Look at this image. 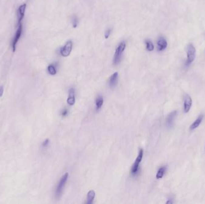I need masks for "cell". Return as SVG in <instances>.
Here are the masks:
<instances>
[{"label": "cell", "mask_w": 205, "mask_h": 204, "mask_svg": "<svg viewBox=\"0 0 205 204\" xmlns=\"http://www.w3.org/2000/svg\"><path fill=\"white\" fill-rule=\"evenodd\" d=\"M203 117H204V115L203 114H200L198 118L193 123V124L190 126V129L191 131H193V130H194L195 129H196L197 128L199 127V126L200 125V123H202L203 119Z\"/></svg>", "instance_id": "cell-13"}, {"label": "cell", "mask_w": 205, "mask_h": 204, "mask_svg": "<svg viewBox=\"0 0 205 204\" xmlns=\"http://www.w3.org/2000/svg\"><path fill=\"white\" fill-rule=\"evenodd\" d=\"M68 177V173L67 172L66 173L61 179L60 181L59 182L57 187H56V192H55V196L56 198H60L63 192V190L64 188L65 187V185L67 182V179Z\"/></svg>", "instance_id": "cell-2"}, {"label": "cell", "mask_w": 205, "mask_h": 204, "mask_svg": "<svg viewBox=\"0 0 205 204\" xmlns=\"http://www.w3.org/2000/svg\"><path fill=\"white\" fill-rule=\"evenodd\" d=\"M67 103L70 105H73L75 103V91L73 88H70L69 90Z\"/></svg>", "instance_id": "cell-11"}, {"label": "cell", "mask_w": 205, "mask_h": 204, "mask_svg": "<svg viewBox=\"0 0 205 204\" xmlns=\"http://www.w3.org/2000/svg\"><path fill=\"white\" fill-rule=\"evenodd\" d=\"M103 102L104 100L103 96L101 95H99L95 101V109L97 111H98L99 110L101 109V107L103 106Z\"/></svg>", "instance_id": "cell-14"}, {"label": "cell", "mask_w": 205, "mask_h": 204, "mask_svg": "<svg viewBox=\"0 0 205 204\" xmlns=\"http://www.w3.org/2000/svg\"><path fill=\"white\" fill-rule=\"evenodd\" d=\"M95 193L93 190H91L90 191H89V192L88 193L87 195V204H92L94 199L95 198Z\"/></svg>", "instance_id": "cell-15"}, {"label": "cell", "mask_w": 205, "mask_h": 204, "mask_svg": "<svg viewBox=\"0 0 205 204\" xmlns=\"http://www.w3.org/2000/svg\"><path fill=\"white\" fill-rule=\"evenodd\" d=\"M49 144V139H46L45 141H44L43 142V143H42V147L43 148L46 147L48 146Z\"/></svg>", "instance_id": "cell-21"}, {"label": "cell", "mask_w": 205, "mask_h": 204, "mask_svg": "<svg viewBox=\"0 0 205 204\" xmlns=\"http://www.w3.org/2000/svg\"><path fill=\"white\" fill-rule=\"evenodd\" d=\"M118 73L117 72H114L111 75L109 81V85L111 88H114L116 86L118 83Z\"/></svg>", "instance_id": "cell-12"}, {"label": "cell", "mask_w": 205, "mask_h": 204, "mask_svg": "<svg viewBox=\"0 0 205 204\" xmlns=\"http://www.w3.org/2000/svg\"><path fill=\"white\" fill-rule=\"evenodd\" d=\"M166 171V166H162L159 168L157 173V175H156V178L157 179H161L163 177L164 175V173Z\"/></svg>", "instance_id": "cell-17"}, {"label": "cell", "mask_w": 205, "mask_h": 204, "mask_svg": "<svg viewBox=\"0 0 205 204\" xmlns=\"http://www.w3.org/2000/svg\"><path fill=\"white\" fill-rule=\"evenodd\" d=\"M3 92H4V87L2 86H0V97H1L3 95Z\"/></svg>", "instance_id": "cell-23"}, {"label": "cell", "mask_w": 205, "mask_h": 204, "mask_svg": "<svg viewBox=\"0 0 205 204\" xmlns=\"http://www.w3.org/2000/svg\"><path fill=\"white\" fill-rule=\"evenodd\" d=\"M22 23H20L18 25V28L16 32L15 35L12 40V51L13 52H15L16 51V45L19 40L21 35H22Z\"/></svg>", "instance_id": "cell-5"}, {"label": "cell", "mask_w": 205, "mask_h": 204, "mask_svg": "<svg viewBox=\"0 0 205 204\" xmlns=\"http://www.w3.org/2000/svg\"><path fill=\"white\" fill-rule=\"evenodd\" d=\"M26 4H24L21 5L18 9V12H17V15H18V25L20 23H22L23 18H24V16H25V10H26Z\"/></svg>", "instance_id": "cell-9"}, {"label": "cell", "mask_w": 205, "mask_h": 204, "mask_svg": "<svg viewBox=\"0 0 205 204\" xmlns=\"http://www.w3.org/2000/svg\"><path fill=\"white\" fill-rule=\"evenodd\" d=\"M167 47V42L166 40V39L161 37H159V39L157 41V50L159 52H161L164 50Z\"/></svg>", "instance_id": "cell-10"}, {"label": "cell", "mask_w": 205, "mask_h": 204, "mask_svg": "<svg viewBox=\"0 0 205 204\" xmlns=\"http://www.w3.org/2000/svg\"><path fill=\"white\" fill-rule=\"evenodd\" d=\"M125 46H126L125 43L123 42L121 43L117 47L114 55V65H118L121 62L122 55L125 48Z\"/></svg>", "instance_id": "cell-3"}, {"label": "cell", "mask_w": 205, "mask_h": 204, "mask_svg": "<svg viewBox=\"0 0 205 204\" xmlns=\"http://www.w3.org/2000/svg\"><path fill=\"white\" fill-rule=\"evenodd\" d=\"M173 203V202L172 201H167V202H166V204H172Z\"/></svg>", "instance_id": "cell-24"}, {"label": "cell", "mask_w": 205, "mask_h": 204, "mask_svg": "<svg viewBox=\"0 0 205 204\" xmlns=\"http://www.w3.org/2000/svg\"><path fill=\"white\" fill-rule=\"evenodd\" d=\"M111 32H112V29H108L106 31L105 34H104L105 38L108 39V38L109 37V36H110V35H111Z\"/></svg>", "instance_id": "cell-20"}, {"label": "cell", "mask_w": 205, "mask_h": 204, "mask_svg": "<svg viewBox=\"0 0 205 204\" xmlns=\"http://www.w3.org/2000/svg\"><path fill=\"white\" fill-rule=\"evenodd\" d=\"M143 156V150L142 149H140V150H139V152H138V155L137 157L134 164L133 165V166H132V168L131 172H132V174L133 176H136L137 174H138V171H139V165H140V162L142 160Z\"/></svg>", "instance_id": "cell-4"}, {"label": "cell", "mask_w": 205, "mask_h": 204, "mask_svg": "<svg viewBox=\"0 0 205 204\" xmlns=\"http://www.w3.org/2000/svg\"><path fill=\"white\" fill-rule=\"evenodd\" d=\"M58 66V63H56L55 64H50L47 67V71L49 74L52 75H54L56 74V67Z\"/></svg>", "instance_id": "cell-16"}, {"label": "cell", "mask_w": 205, "mask_h": 204, "mask_svg": "<svg viewBox=\"0 0 205 204\" xmlns=\"http://www.w3.org/2000/svg\"><path fill=\"white\" fill-rule=\"evenodd\" d=\"M177 115V112L176 111H173L171 112L168 115L166 119V126L169 128H170L173 126V125L174 123V121L175 120V118Z\"/></svg>", "instance_id": "cell-8"}, {"label": "cell", "mask_w": 205, "mask_h": 204, "mask_svg": "<svg viewBox=\"0 0 205 204\" xmlns=\"http://www.w3.org/2000/svg\"><path fill=\"white\" fill-rule=\"evenodd\" d=\"M73 47V43L71 41H68L66 44V45L63 46L60 48V54L64 56L67 57L70 55Z\"/></svg>", "instance_id": "cell-6"}, {"label": "cell", "mask_w": 205, "mask_h": 204, "mask_svg": "<svg viewBox=\"0 0 205 204\" xmlns=\"http://www.w3.org/2000/svg\"><path fill=\"white\" fill-rule=\"evenodd\" d=\"M196 50L193 44H188L186 47V55L187 59L185 62V66H190L194 61L196 58Z\"/></svg>", "instance_id": "cell-1"}, {"label": "cell", "mask_w": 205, "mask_h": 204, "mask_svg": "<svg viewBox=\"0 0 205 204\" xmlns=\"http://www.w3.org/2000/svg\"><path fill=\"white\" fill-rule=\"evenodd\" d=\"M61 115L63 116V117L66 116V115L68 114V111H67V109H64V110L61 112Z\"/></svg>", "instance_id": "cell-22"}, {"label": "cell", "mask_w": 205, "mask_h": 204, "mask_svg": "<svg viewBox=\"0 0 205 204\" xmlns=\"http://www.w3.org/2000/svg\"><path fill=\"white\" fill-rule=\"evenodd\" d=\"M146 50L149 52H151L152 50H154V45H153L152 42L149 40H146Z\"/></svg>", "instance_id": "cell-18"}, {"label": "cell", "mask_w": 205, "mask_h": 204, "mask_svg": "<svg viewBox=\"0 0 205 204\" xmlns=\"http://www.w3.org/2000/svg\"><path fill=\"white\" fill-rule=\"evenodd\" d=\"M192 106V99L188 94L185 95L183 101V110L185 113L189 112Z\"/></svg>", "instance_id": "cell-7"}, {"label": "cell", "mask_w": 205, "mask_h": 204, "mask_svg": "<svg viewBox=\"0 0 205 204\" xmlns=\"http://www.w3.org/2000/svg\"><path fill=\"white\" fill-rule=\"evenodd\" d=\"M78 23H79V21H78V19L76 16H74L73 17V19H72V25H73V28H76L78 25Z\"/></svg>", "instance_id": "cell-19"}]
</instances>
